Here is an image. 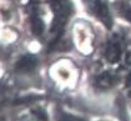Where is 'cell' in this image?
I'll use <instances>...</instances> for the list:
<instances>
[{
	"label": "cell",
	"instance_id": "cell-1",
	"mask_svg": "<svg viewBox=\"0 0 131 121\" xmlns=\"http://www.w3.org/2000/svg\"><path fill=\"white\" fill-rule=\"evenodd\" d=\"M85 24L82 23H78L74 28V36L76 39V44L78 48L81 49V51H84L85 54H89L91 49V38H90V29L86 26V29H84Z\"/></svg>",
	"mask_w": 131,
	"mask_h": 121
},
{
	"label": "cell",
	"instance_id": "cell-2",
	"mask_svg": "<svg viewBox=\"0 0 131 121\" xmlns=\"http://www.w3.org/2000/svg\"><path fill=\"white\" fill-rule=\"evenodd\" d=\"M1 40L4 42H13L18 39V32L14 31L13 29H9V28H5L4 30L1 31V35H0Z\"/></svg>",
	"mask_w": 131,
	"mask_h": 121
},
{
	"label": "cell",
	"instance_id": "cell-3",
	"mask_svg": "<svg viewBox=\"0 0 131 121\" xmlns=\"http://www.w3.org/2000/svg\"><path fill=\"white\" fill-rule=\"evenodd\" d=\"M35 66V60L32 58H23L19 64H18V68L20 69L21 71H28V70H31L32 68Z\"/></svg>",
	"mask_w": 131,
	"mask_h": 121
},
{
	"label": "cell",
	"instance_id": "cell-4",
	"mask_svg": "<svg viewBox=\"0 0 131 121\" xmlns=\"http://www.w3.org/2000/svg\"><path fill=\"white\" fill-rule=\"evenodd\" d=\"M119 55H120V51H119L117 45H111L109 48V50H107V58L111 61H116V59L119 58Z\"/></svg>",
	"mask_w": 131,
	"mask_h": 121
},
{
	"label": "cell",
	"instance_id": "cell-5",
	"mask_svg": "<svg viewBox=\"0 0 131 121\" xmlns=\"http://www.w3.org/2000/svg\"><path fill=\"white\" fill-rule=\"evenodd\" d=\"M99 84H100V86H102V87H109V86H111V76L109 74L101 75L100 79H99Z\"/></svg>",
	"mask_w": 131,
	"mask_h": 121
}]
</instances>
